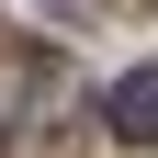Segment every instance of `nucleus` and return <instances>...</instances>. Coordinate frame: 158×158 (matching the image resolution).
I'll return each instance as SVG.
<instances>
[{
  "mask_svg": "<svg viewBox=\"0 0 158 158\" xmlns=\"http://www.w3.org/2000/svg\"><path fill=\"white\" fill-rule=\"evenodd\" d=\"M102 113H113V135H124V147H158V68H124Z\"/></svg>",
  "mask_w": 158,
  "mask_h": 158,
  "instance_id": "nucleus-1",
  "label": "nucleus"
}]
</instances>
